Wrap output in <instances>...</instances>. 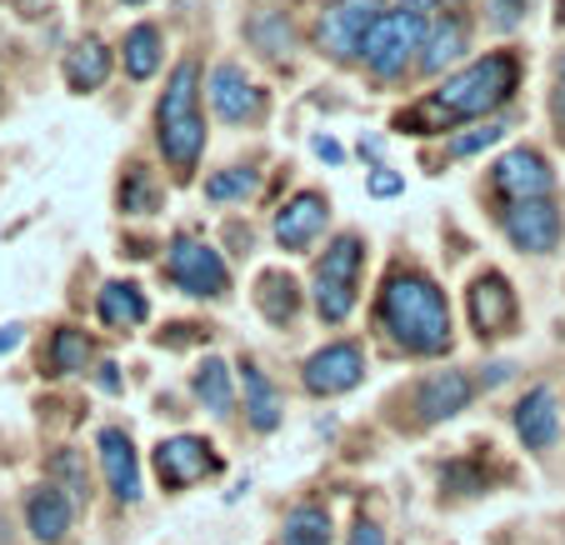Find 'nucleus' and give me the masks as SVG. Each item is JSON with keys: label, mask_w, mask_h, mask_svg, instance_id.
<instances>
[{"label": "nucleus", "mask_w": 565, "mask_h": 545, "mask_svg": "<svg viewBox=\"0 0 565 545\" xmlns=\"http://www.w3.org/2000/svg\"><path fill=\"white\" fill-rule=\"evenodd\" d=\"M515 55H486V61L466 65V71L446 75V86L430 90L411 116H401V126H411L416 136H430V130H446L456 120H476L486 110H495L501 100H511L515 90Z\"/></svg>", "instance_id": "f257e3e1"}, {"label": "nucleus", "mask_w": 565, "mask_h": 545, "mask_svg": "<svg viewBox=\"0 0 565 545\" xmlns=\"http://www.w3.org/2000/svg\"><path fill=\"white\" fill-rule=\"evenodd\" d=\"M381 325L411 355H440L450 345V306L420 270H395L381 290Z\"/></svg>", "instance_id": "f03ea898"}, {"label": "nucleus", "mask_w": 565, "mask_h": 545, "mask_svg": "<svg viewBox=\"0 0 565 545\" xmlns=\"http://www.w3.org/2000/svg\"><path fill=\"white\" fill-rule=\"evenodd\" d=\"M195 81H201V65L181 61L171 75V86H166V96H160V106H156L160 150H166V161L175 165V175H191L195 161H201V146H205V120H201V106H195Z\"/></svg>", "instance_id": "7ed1b4c3"}, {"label": "nucleus", "mask_w": 565, "mask_h": 545, "mask_svg": "<svg viewBox=\"0 0 565 545\" xmlns=\"http://www.w3.org/2000/svg\"><path fill=\"white\" fill-rule=\"evenodd\" d=\"M420 45H426V15H416V11H381V15H375V25L365 31L361 55H365V65H371V75L395 81V75L411 65V55H416Z\"/></svg>", "instance_id": "20e7f679"}, {"label": "nucleus", "mask_w": 565, "mask_h": 545, "mask_svg": "<svg viewBox=\"0 0 565 545\" xmlns=\"http://www.w3.org/2000/svg\"><path fill=\"white\" fill-rule=\"evenodd\" d=\"M361 260H365V246L355 236H341L316 266V310L320 321L341 325L345 316L355 310V286H361Z\"/></svg>", "instance_id": "39448f33"}, {"label": "nucleus", "mask_w": 565, "mask_h": 545, "mask_svg": "<svg viewBox=\"0 0 565 545\" xmlns=\"http://www.w3.org/2000/svg\"><path fill=\"white\" fill-rule=\"evenodd\" d=\"M166 270L171 280L185 290V296H201V300H221L231 290V276H225V260L215 256L211 246L191 236H175L171 241V256H166Z\"/></svg>", "instance_id": "423d86ee"}, {"label": "nucleus", "mask_w": 565, "mask_h": 545, "mask_svg": "<svg viewBox=\"0 0 565 545\" xmlns=\"http://www.w3.org/2000/svg\"><path fill=\"white\" fill-rule=\"evenodd\" d=\"M375 15H381V0H331V6L320 11V25H316L320 51H331L335 61L361 55V41L375 25Z\"/></svg>", "instance_id": "0eeeda50"}, {"label": "nucleus", "mask_w": 565, "mask_h": 545, "mask_svg": "<svg viewBox=\"0 0 565 545\" xmlns=\"http://www.w3.org/2000/svg\"><path fill=\"white\" fill-rule=\"evenodd\" d=\"M215 471H221V456L201 436H175L156 446V475L166 491H191L195 481H205Z\"/></svg>", "instance_id": "6e6552de"}, {"label": "nucleus", "mask_w": 565, "mask_h": 545, "mask_svg": "<svg viewBox=\"0 0 565 545\" xmlns=\"http://www.w3.org/2000/svg\"><path fill=\"white\" fill-rule=\"evenodd\" d=\"M361 375H365L361 345L341 341V345H326V351H316L306 361V391L310 396H341V391L361 385Z\"/></svg>", "instance_id": "1a4fd4ad"}, {"label": "nucleus", "mask_w": 565, "mask_h": 545, "mask_svg": "<svg viewBox=\"0 0 565 545\" xmlns=\"http://www.w3.org/2000/svg\"><path fill=\"white\" fill-rule=\"evenodd\" d=\"M555 185L551 165H545L541 150H511L501 165H495V191L505 195L511 205H525V201H545Z\"/></svg>", "instance_id": "9d476101"}, {"label": "nucleus", "mask_w": 565, "mask_h": 545, "mask_svg": "<svg viewBox=\"0 0 565 545\" xmlns=\"http://www.w3.org/2000/svg\"><path fill=\"white\" fill-rule=\"evenodd\" d=\"M515 321V290L505 276H495V270H486V276L470 286V325H476V335L486 341V335H505Z\"/></svg>", "instance_id": "9b49d317"}, {"label": "nucleus", "mask_w": 565, "mask_h": 545, "mask_svg": "<svg viewBox=\"0 0 565 545\" xmlns=\"http://www.w3.org/2000/svg\"><path fill=\"white\" fill-rule=\"evenodd\" d=\"M505 236L521 250H531V256H545V250H555V241H561V211H555L551 201L511 205V211H505Z\"/></svg>", "instance_id": "f8f14e48"}, {"label": "nucleus", "mask_w": 565, "mask_h": 545, "mask_svg": "<svg viewBox=\"0 0 565 545\" xmlns=\"http://www.w3.org/2000/svg\"><path fill=\"white\" fill-rule=\"evenodd\" d=\"M211 106L221 110L231 126H241V120H260V110H266V90L250 86L241 65H215L211 71Z\"/></svg>", "instance_id": "ddd939ff"}, {"label": "nucleus", "mask_w": 565, "mask_h": 545, "mask_svg": "<svg viewBox=\"0 0 565 545\" xmlns=\"http://www.w3.org/2000/svg\"><path fill=\"white\" fill-rule=\"evenodd\" d=\"M326 215H331L326 195L300 191L296 201L280 205V215H276V241H280L286 250H306L310 241H316L320 231H326Z\"/></svg>", "instance_id": "4468645a"}, {"label": "nucleus", "mask_w": 565, "mask_h": 545, "mask_svg": "<svg viewBox=\"0 0 565 545\" xmlns=\"http://www.w3.org/2000/svg\"><path fill=\"white\" fill-rule=\"evenodd\" d=\"M100 471H106L116 501H126V505L140 501V460H136V446H130L126 430H116V426L100 430Z\"/></svg>", "instance_id": "2eb2a0df"}, {"label": "nucleus", "mask_w": 565, "mask_h": 545, "mask_svg": "<svg viewBox=\"0 0 565 545\" xmlns=\"http://www.w3.org/2000/svg\"><path fill=\"white\" fill-rule=\"evenodd\" d=\"M470 396H476L470 375H460V371H440V375H430V381H420V391H416V410H420V420H426V426H436V420L460 416V410L470 406Z\"/></svg>", "instance_id": "dca6fc26"}, {"label": "nucleus", "mask_w": 565, "mask_h": 545, "mask_svg": "<svg viewBox=\"0 0 565 545\" xmlns=\"http://www.w3.org/2000/svg\"><path fill=\"white\" fill-rule=\"evenodd\" d=\"M515 436L525 440V450H551L561 436V410H555L551 385H535L531 396L515 406Z\"/></svg>", "instance_id": "f3484780"}, {"label": "nucleus", "mask_w": 565, "mask_h": 545, "mask_svg": "<svg viewBox=\"0 0 565 545\" xmlns=\"http://www.w3.org/2000/svg\"><path fill=\"white\" fill-rule=\"evenodd\" d=\"M71 495L61 491V485H41V491H31V501H25V521H31V535L45 545H61L65 531H71Z\"/></svg>", "instance_id": "a211bd4d"}, {"label": "nucleus", "mask_w": 565, "mask_h": 545, "mask_svg": "<svg viewBox=\"0 0 565 545\" xmlns=\"http://www.w3.org/2000/svg\"><path fill=\"white\" fill-rule=\"evenodd\" d=\"M150 316L146 296H140V286H130V280H110L106 290H100V321L116 325V331H126V325H140Z\"/></svg>", "instance_id": "6ab92c4d"}, {"label": "nucleus", "mask_w": 565, "mask_h": 545, "mask_svg": "<svg viewBox=\"0 0 565 545\" xmlns=\"http://www.w3.org/2000/svg\"><path fill=\"white\" fill-rule=\"evenodd\" d=\"M106 75H110V51L100 41L75 45V51L65 55V81H71V90H81V96L106 86Z\"/></svg>", "instance_id": "aec40b11"}, {"label": "nucleus", "mask_w": 565, "mask_h": 545, "mask_svg": "<svg viewBox=\"0 0 565 545\" xmlns=\"http://www.w3.org/2000/svg\"><path fill=\"white\" fill-rule=\"evenodd\" d=\"M280 545H331V515L320 505H296L280 525Z\"/></svg>", "instance_id": "412c9836"}, {"label": "nucleus", "mask_w": 565, "mask_h": 545, "mask_svg": "<svg viewBox=\"0 0 565 545\" xmlns=\"http://www.w3.org/2000/svg\"><path fill=\"white\" fill-rule=\"evenodd\" d=\"M195 396H201V406L211 410V416H231V406H235V396H231V365L211 355V361L195 371Z\"/></svg>", "instance_id": "4be33fe9"}, {"label": "nucleus", "mask_w": 565, "mask_h": 545, "mask_svg": "<svg viewBox=\"0 0 565 545\" xmlns=\"http://www.w3.org/2000/svg\"><path fill=\"white\" fill-rule=\"evenodd\" d=\"M246 410H250V426L256 430H276L280 426V396H276V385L266 381V375L256 371V365H246Z\"/></svg>", "instance_id": "5701e85b"}, {"label": "nucleus", "mask_w": 565, "mask_h": 545, "mask_svg": "<svg viewBox=\"0 0 565 545\" xmlns=\"http://www.w3.org/2000/svg\"><path fill=\"white\" fill-rule=\"evenodd\" d=\"M256 300H260V310H266L270 325H286L290 316H296V306H300V290H296V280H290V276L270 270V276H260Z\"/></svg>", "instance_id": "b1692460"}, {"label": "nucleus", "mask_w": 565, "mask_h": 545, "mask_svg": "<svg viewBox=\"0 0 565 545\" xmlns=\"http://www.w3.org/2000/svg\"><path fill=\"white\" fill-rule=\"evenodd\" d=\"M420 51H426V55H420V65H426V71H446V65L466 51V25H460L456 15H446L436 31H426V45H420Z\"/></svg>", "instance_id": "393cba45"}, {"label": "nucleus", "mask_w": 565, "mask_h": 545, "mask_svg": "<svg viewBox=\"0 0 565 545\" xmlns=\"http://www.w3.org/2000/svg\"><path fill=\"white\" fill-rule=\"evenodd\" d=\"M156 65H160V31L156 25H136L126 35V71L136 81H146V75H156Z\"/></svg>", "instance_id": "a878e982"}, {"label": "nucleus", "mask_w": 565, "mask_h": 545, "mask_svg": "<svg viewBox=\"0 0 565 545\" xmlns=\"http://www.w3.org/2000/svg\"><path fill=\"white\" fill-rule=\"evenodd\" d=\"M90 365V341L81 331H55L51 341V375H75Z\"/></svg>", "instance_id": "bb28decb"}, {"label": "nucleus", "mask_w": 565, "mask_h": 545, "mask_svg": "<svg viewBox=\"0 0 565 545\" xmlns=\"http://www.w3.org/2000/svg\"><path fill=\"white\" fill-rule=\"evenodd\" d=\"M256 185H260L256 171H246V165H231V171H221V175H211V181H205V195H211V201H246Z\"/></svg>", "instance_id": "cd10ccee"}, {"label": "nucleus", "mask_w": 565, "mask_h": 545, "mask_svg": "<svg viewBox=\"0 0 565 545\" xmlns=\"http://www.w3.org/2000/svg\"><path fill=\"white\" fill-rule=\"evenodd\" d=\"M55 475H61L65 481V491L75 495V501H86V466H81V456H75V450H61V456H55Z\"/></svg>", "instance_id": "c85d7f7f"}, {"label": "nucleus", "mask_w": 565, "mask_h": 545, "mask_svg": "<svg viewBox=\"0 0 565 545\" xmlns=\"http://www.w3.org/2000/svg\"><path fill=\"white\" fill-rule=\"evenodd\" d=\"M120 205H126V211H150V205H156V191H150V175L140 171H130V185H120Z\"/></svg>", "instance_id": "c756f323"}, {"label": "nucleus", "mask_w": 565, "mask_h": 545, "mask_svg": "<svg viewBox=\"0 0 565 545\" xmlns=\"http://www.w3.org/2000/svg\"><path fill=\"white\" fill-rule=\"evenodd\" d=\"M495 140H501V126H486V130H476V136H460L456 146H450V156H476V150L495 146Z\"/></svg>", "instance_id": "7c9ffc66"}, {"label": "nucleus", "mask_w": 565, "mask_h": 545, "mask_svg": "<svg viewBox=\"0 0 565 545\" xmlns=\"http://www.w3.org/2000/svg\"><path fill=\"white\" fill-rule=\"evenodd\" d=\"M551 116H555V130L565 140V55L555 61V90H551Z\"/></svg>", "instance_id": "2f4dec72"}, {"label": "nucleus", "mask_w": 565, "mask_h": 545, "mask_svg": "<svg viewBox=\"0 0 565 545\" xmlns=\"http://www.w3.org/2000/svg\"><path fill=\"white\" fill-rule=\"evenodd\" d=\"M521 6H525V0H491L495 25H501V31H511V25H521Z\"/></svg>", "instance_id": "473e14b6"}, {"label": "nucleus", "mask_w": 565, "mask_h": 545, "mask_svg": "<svg viewBox=\"0 0 565 545\" xmlns=\"http://www.w3.org/2000/svg\"><path fill=\"white\" fill-rule=\"evenodd\" d=\"M351 545H385L381 525H375V521H355V531H351Z\"/></svg>", "instance_id": "72a5a7b5"}, {"label": "nucleus", "mask_w": 565, "mask_h": 545, "mask_svg": "<svg viewBox=\"0 0 565 545\" xmlns=\"http://www.w3.org/2000/svg\"><path fill=\"white\" fill-rule=\"evenodd\" d=\"M395 191H401V175H391V171L371 175V195H395Z\"/></svg>", "instance_id": "f704fd0d"}, {"label": "nucleus", "mask_w": 565, "mask_h": 545, "mask_svg": "<svg viewBox=\"0 0 565 545\" xmlns=\"http://www.w3.org/2000/svg\"><path fill=\"white\" fill-rule=\"evenodd\" d=\"M25 341V325H0V355H11Z\"/></svg>", "instance_id": "c9c22d12"}, {"label": "nucleus", "mask_w": 565, "mask_h": 545, "mask_svg": "<svg viewBox=\"0 0 565 545\" xmlns=\"http://www.w3.org/2000/svg\"><path fill=\"white\" fill-rule=\"evenodd\" d=\"M310 146H316V156H326V161H341V146H335V140L316 136V140H310Z\"/></svg>", "instance_id": "e433bc0d"}, {"label": "nucleus", "mask_w": 565, "mask_h": 545, "mask_svg": "<svg viewBox=\"0 0 565 545\" xmlns=\"http://www.w3.org/2000/svg\"><path fill=\"white\" fill-rule=\"evenodd\" d=\"M436 6H440V0H395V11H436Z\"/></svg>", "instance_id": "4c0bfd02"}, {"label": "nucleus", "mask_w": 565, "mask_h": 545, "mask_svg": "<svg viewBox=\"0 0 565 545\" xmlns=\"http://www.w3.org/2000/svg\"><path fill=\"white\" fill-rule=\"evenodd\" d=\"M100 385H106V391H120V375H116V365H100Z\"/></svg>", "instance_id": "58836bf2"}, {"label": "nucleus", "mask_w": 565, "mask_h": 545, "mask_svg": "<svg viewBox=\"0 0 565 545\" xmlns=\"http://www.w3.org/2000/svg\"><path fill=\"white\" fill-rule=\"evenodd\" d=\"M561 25H565V0H561Z\"/></svg>", "instance_id": "ea45409f"}, {"label": "nucleus", "mask_w": 565, "mask_h": 545, "mask_svg": "<svg viewBox=\"0 0 565 545\" xmlns=\"http://www.w3.org/2000/svg\"><path fill=\"white\" fill-rule=\"evenodd\" d=\"M126 6H140V0H126Z\"/></svg>", "instance_id": "a19ab883"}]
</instances>
